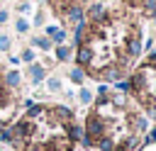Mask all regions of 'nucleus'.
I'll return each instance as SVG.
<instances>
[{"label":"nucleus","instance_id":"1","mask_svg":"<svg viewBox=\"0 0 156 151\" xmlns=\"http://www.w3.org/2000/svg\"><path fill=\"white\" fill-rule=\"evenodd\" d=\"M105 134V127H102V117L98 114V112H90L88 114V124H85V136L93 141V144H98V139Z\"/></svg>","mask_w":156,"mask_h":151},{"label":"nucleus","instance_id":"2","mask_svg":"<svg viewBox=\"0 0 156 151\" xmlns=\"http://www.w3.org/2000/svg\"><path fill=\"white\" fill-rule=\"evenodd\" d=\"M93 58H95V51H93V46L90 44H80V46H76V63L83 68H90L93 66Z\"/></svg>","mask_w":156,"mask_h":151},{"label":"nucleus","instance_id":"3","mask_svg":"<svg viewBox=\"0 0 156 151\" xmlns=\"http://www.w3.org/2000/svg\"><path fill=\"white\" fill-rule=\"evenodd\" d=\"M85 17H88L93 24H95V22H102V19H105V5H100V2H93V5L88 7Z\"/></svg>","mask_w":156,"mask_h":151},{"label":"nucleus","instance_id":"4","mask_svg":"<svg viewBox=\"0 0 156 151\" xmlns=\"http://www.w3.org/2000/svg\"><path fill=\"white\" fill-rule=\"evenodd\" d=\"M100 76H102L105 80L117 83V80L122 78V68H119V66H115V63H110V66H102V68H100Z\"/></svg>","mask_w":156,"mask_h":151},{"label":"nucleus","instance_id":"5","mask_svg":"<svg viewBox=\"0 0 156 151\" xmlns=\"http://www.w3.org/2000/svg\"><path fill=\"white\" fill-rule=\"evenodd\" d=\"M29 76H32V83L39 85V83L44 80V76H46V68H44L41 63H32V66H29Z\"/></svg>","mask_w":156,"mask_h":151},{"label":"nucleus","instance_id":"6","mask_svg":"<svg viewBox=\"0 0 156 151\" xmlns=\"http://www.w3.org/2000/svg\"><path fill=\"white\" fill-rule=\"evenodd\" d=\"M68 22H73V24L85 22V12H83L78 5H71V7H68Z\"/></svg>","mask_w":156,"mask_h":151},{"label":"nucleus","instance_id":"7","mask_svg":"<svg viewBox=\"0 0 156 151\" xmlns=\"http://www.w3.org/2000/svg\"><path fill=\"white\" fill-rule=\"evenodd\" d=\"M139 54H141V41H139V34H136V37H132V39L127 41V56L134 58V56H139Z\"/></svg>","mask_w":156,"mask_h":151},{"label":"nucleus","instance_id":"8","mask_svg":"<svg viewBox=\"0 0 156 151\" xmlns=\"http://www.w3.org/2000/svg\"><path fill=\"white\" fill-rule=\"evenodd\" d=\"M71 54H73V49H71V46H63V44H58V46H56V58H58V61H68V58H71Z\"/></svg>","mask_w":156,"mask_h":151},{"label":"nucleus","instance_id":"9","mask_svg":"<svg viewBox=\"0 0 156 151\" xmlns=\"http://www.w3.org/2000/svg\"><path fill=\"white\" fill-rule=\"evenodd\" d=\"M68 76H71V80H73L76 85H80V83L85 80V73H83V68H80V66H76V68H71V73H68Z\"/></svg>","mask_w":156,"mask_h":151},{"label":"nucleus","instance_id":"10","mask_svg":"<svg viewBox=\"0 0 156 151\" xmlns=\"http://www.w3.org/2000/svg\"><path fill=\"white\" fill-rule=\"evenodd\" d=\"M20 71H10L7 76H5V85H10V88H15V85H20Z\"/></svg>","mask_w":156,"mask_h":151},{"label":"nucleus","instance_id":"11","mask_svg":"<svg viewBox=\"0 0 156 151\" xmlns=\"http://www.w3.org/2000/svg\"><path fill=\"white\" fill-rule=\"evenodd\" d=\"M34 46H39L41 51H49V49H51V39H49V37H37V39H34Z\"/></svg>","mask_w":156,"mask_h":151},{"label":"nucleus","instance_id":"12","mask_svg":"<svg viewBox=\"0 0 156 151\" xmlns=\"http://www.w3.org/2000/svg\"><path fill=\"white\" fill-rule=\"evenodd\" d=\"M78 100H80V102H83V105H88V102H90V100H93V93H90V90H85V88H83V90H80V93H78Z\"/></svg>","mask_w":156,"mask_h":151},{"label":"nucleus","instance_id":"13","mask_svg":"<svg viewBox=\"0 0 156 151\" xmlns=\"http://www.w3.org/2000/svg\"><path fill=\"white\" fill-rule=\"evenodd\" d=\"M46 85H49V90H51V93L61 90V83H58V78H49V80H46Z\"/></svg>","mask_w":156,"mask_h":151},{"label":"nucleus","instance_id":"14","mask_svg":"<svg viewBox=\"0 0 156 151\" xmlns=\"http://www.w3.org/2000/svg\"><path fill=\"white\" fill-rule=\"evenodd\" d=\"M7 49H10V37L0 34V51H7Z\"/></svg>","mask_w":156,"mask_h":151},{"label":"nucleus","instance_id":"15","mask_svg":"<svg viewBox=\"0 0 156 151\" xmlns=\"http://www.w3.org/2000/svg\"><path fill=\"white\" fill-rule=\"evenodd\" d=\"M15 29H17V32H20V34H24V32H27V29H29V24H27V22H24V19H17V24H15Z\"/></svg>","mask_w":156,"mask_h":151},{"label":"nucleus","instance_id":"16","mask_svg":"<svg viewBox=\"0 0 156 151\" xmlns=\"http://www.w3.org/2000/svg\"><path fill=\"white\" fill-rule=\"evenodd\" d=\"M22 61L32 63V61H34V51H32V49H24V51H22Z\"/></svg>","mask_w":156,"mask_h":151},{"label":"nucleus","instance_id":"17","mask_svg":"<svg viewBox=\"0 0 156 151\" xmlns=\"http://www.w3.org/2000/svg\"><path fill=\"white\" fill-rule=\"evenodd\" d=\"M129 88H132L129 80H117V90H129Z\"/></svg>","mask_w":156,"mask_h":151},{"label":"nucleus","instance_id":"18","mask_svg":"<svg viewBox=\"0 0 156 151\" xmlns=\"http://www.w3.org/2000/svg\"><path fill=\"white\" fill-rule=\"evenodd\" d=\"M146 10L149 12H156V0H146Z\"/></svg>","mask_w":156,"mask_h":151},{"label":"nucleus","instance_id":"19","mask_svg":"<svg viewBox=\"0 0 156 151\" xmlns=\"http://www.w3.org/2000/svg\"><path fill=\"white\" fill-rule=\"evenodd\" d=\"M29 10H32V5H29V2H24V5H20V12H29Z\"/></svg>","mask_w":156,"mask_h":151},{"label":"nucleus","instance_id":"20","mask_svg":"<svg viewBox=\"0 0 156 151\" xmlns=\"http://www.w3.org/2000/svg\"><path fill=\"white\" fill-rule=\"evenodd\" d=\"M5 19H7V12H5V10H0V24H2Z\"/></svg>","mask_w":156,"mask_h":151},{"label":"nucleus","instance_id":"21","mask_svg":"<svg viewBox=\"0 0 156 151\" xmlns=\"http://www.w3.org/2000/svg\"><path fill=\"white\" fill-rule=\"evenodd\" d=\"M154 22H156V12H154Z\"/></svg>","mask_w":156,"mask_h":151},{"label":"nucleus","instance_id":"22","mask_svg":"<svg viewBox=\"0 0 156 151\" xmlns=\"http://www.w3.org/2000/svg\"><path fill=\"white\" fill-rule=\"evenodd\" d=\"M0 151H2V149H0Z\"/></svg>","mask_w":156,"mask_h":151},{"label":"nucleus","instance_id":"23","mask_svg":"<svg viewBox=\"0 0 156 151\" xmlns=\"http://www.w3.org/2000/svg\"><path fill=\"white\" fill-rule=\"evenodd\" d=\"M83 2H85V0H83Z\"/></svg>","mask_w":156,"mask_h":151}]
</instances>
